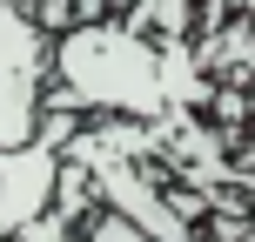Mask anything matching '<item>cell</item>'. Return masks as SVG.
Masks as SVG:
<instances>
[{"instance_id":"6","label":"cell","mask_w":255,"mask_h":242,"mask_svg":"<svg viewBox=\"0 0 255 242\" xmlns=\"http://www.w3.org/2000/svg\"><path fill=\"white\" fill-rule=\"evenodd\" d=\"M0 7H13V13H27V7H34V0H0Z\"/></svg>"},{"instance_id":"5","label":"cell","mask_w":255,"mask_h":242,"mask_svg":"<svg viewBox=\"0 0 255 242\" xmlns=\"http://www.w3.org/2000/svg\"><path fill=\"white\" fill-rule=\"evenodd\" d=\"M88 242H148V236H134V229H128V222H115V216H101V222H94V229H88Z\"/></svg>"},{"instance_id":"3","label":"cell","mask_w":255,"mask_h":242,"mask_svg":"<svg viewBox=\"0 0 255 242\" xmlns=\"http://www.w3.org/2000/svg\"><path fill=\"white\" fill-rule=\"evenodd\" d=\"M54 189H61V155L47 141H27V148L0 155V236H20L27 222H40L54 209Z\"/></svg>"},{"instance_id":"7","label":"cell","mask_w":255,"mask_h":242,"mask_svg":"<svg viewBox=\"0 0 255 242\" xmlns=\"http://www.w3.org/2000/svg\"><path fill=\"white\" fill-rule=\"evenodd\" d=\"M0 242H7V236H0Z\"/></svg>"},{"instance_id":"2","label":"cell","mask_w":255,"mask_h":242,"mask_svg":"<svg viewBox=\"0 0 255 242\" xmlns=\"http://www.w3.org/2000/svg\"><path fill=\"white\" fill-rule=\"evenodd\" d=\"M54 88V34L0 7V155L40 135V101Z\"/></svg>"},{"instance_id":"4","label":"cell","mask_w":255,"mask_h":242,"mask_svg":"<svg viewBox=\"0 0 255 242\" xmlns=\"http://www.w3.org/2000/svg\"><path fill=\"white\" fill-rule=\"evenodd\" d=\"M13 242H88V236H74L61 216H40V222H27V229L13 236Z\"/></svg>"},{"instance_id":"1","label":"cell","mask_w":255,"mask_h":242,"mask_svg":"<svg viewBox=\"0 0 255 242\" xmlns=\"http://www.w3.org/2000/svg\"><path fill=\"white\" fill-rule=\"evenodd\" d=\"M54 88L88 121H181L215 101L188 40H148L121 20H81L54 40Z\"/></svg>"}]
</instances>
